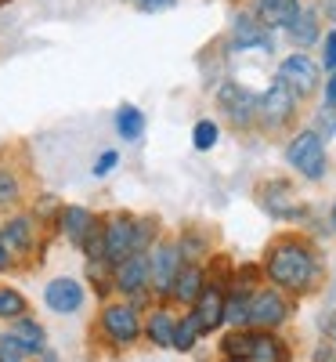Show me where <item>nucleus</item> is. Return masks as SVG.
I'll list each match as a JSON object with an SVG mask.
<instances>
[{"label": "nucleus", "mask_w": 336, "mask_h": 362, "mask_svg": "<svg viewBox=\"0 0 336 362\" xmlns=\"http://www.w3.org/2000/svg\"><path fill=\"white\" fill-rule=\"evenodd\" d=\"M40 355H44V362H58V355H51V351H47V348H44V351H40Z\"/></svg>", "instance_id": "obj_36"}, {"label": "nucleus", "mask_w": 336, "mask_h": 362, "mask_svg": "<svg viewBox=\"0 0 336 362\" xmlns=\"http://www.w3.org/2000/svg\"><path fill=\"white\" fill-rule=\"evenodd\" d=\"M4 268H11V250L4 243V235H0V272H4Z\"/></svg>", "instance_id": "obj_33"}, {"label": "nucleus", "mask_w": 336, "mask_h": 362, "mask_svg": "<svg viewBox=\"0 0 336 362\" xmlns=\"http://www.w3.org/2000/svg\"><path fill=\"white\" fill-rule=\"evenodd\" d=\"M232 44L239 51H271V33L260 22H253L250 15H239L235 29H232Z\"/></svg>", "instance_id": "obj_14"}, {"label": "nucleus", "mask_w": 336, "mask_h": 362, "mask_svg": "<svg viewBox=\"0 0 336 362\" xmlns=\"http://www.w3.org/2000/svg\"><path fill=\"white\" fill-rule=\"evenodd\" d=\"M289 315V305H286V297L279 290H260V293H250V326L257 329H271L275 326H282Z\"/></svg>", "instance_id": "obj_6"}, {"label": "nucleus", "mask_w": 336, "mask_h": 362, "mask_svg": "<svg viewBox=\"0 0 336 362\" xmlns=\"http://www.w3.org/2000/svg\"><path fill=\"white\" fill-rule=\"evenodd\" d=\"M192 141H196V148H213L217 145V124L213 119H199L192 131Z\"/></svg>", "instance_id": "obj_26"}, {"label": "nucleus", "mask_w": 336, "mask_h": 362, "mask_svg": "<svg viewBox=\"0 0 336 362\" xmlns=\"http://www.w3.org/2000/svg\"><path fill=\"white\" fill-rule=\"evenodd\" d=\"M332 348H336V334H332Z\"/></svg>", "instance_id": "obj_39"}, {"label": "nucleus", "mask_w": 336, "mask_h": 362, "mask_svg": "<svg viewBox=\"0 0 336 362\" xmlns=\"http://www.w3.org/2000/svg\"><path fill=\"white\" fill-rule=\"evenodd\" d=\"M224 322H232V326H250V293L235 290V293L224 297Z\"/></svg>", "instance_id": "obj_23"}, {"label": "nucleus", "mask_w": 336, "mask_h": 362, "mask_svg": "<svg viewBox=\"0 0 336 362\" xmlns=\"http://www.w3.org/2000/svg\"><path fill=\"white\" fill-rule=\"evenodd\" d=\"M116 131H119V138L138 141L141 131H145V116H141V109H134V105H124V109H119V112H116Z\"/></svg>", "instance_id": "obj_22"}, {"label": "nucleus", "mask_w": 336, "mask_h": 362, "mask_svg": "<svg viewBox=\"0 0 336 362\" xmlns=\"http://www.w3.org/2000/svg\"><path fill=\"white\" fill-rule=\"evenodd\" d=\"M279 83H286L296 98L315 95V87H318V62H311L308 54H289L286 62L279 66Z\"/></svg>", "instance_id": "obj_7"}, {"label": "nucleus", "mask_w": 336, "mask_h": 362, "mask_svg": "<svg viewBox=\"0 0 336 362\" xmlns=\"http://www.w3.org/2000/svg\"><path fill=\"white\" fill-rule=\"evenodd\" d=\"M199 337H203V329H199L196 315H185V319L177 322V329H174V348L177 351H192Z\"/></svg>", "instance_id": "obj_24"}, {"label": "nucleus", "mask_w": 336, "mask_h": 362, "mask_svg": "<svg viewBox=\"0 0 336 362\" xmlns=\"http://www.w3.org/2000/svg\"><path fill=\"white\" fill-rule=\"evenodd\" d=\"M217 98H221V109L228 112V119L235 127H250L253 119H257V95L246 87H239V83H221L217 90Z\"/></svg>", "instance_id": "obj_10"}, {"label": "nucleus", "mask_w": 336, "mask_h": 362, "mask_svg": "<svg viewBox=\"0 0 336 362\" xmlns=\"http://www.w3.org/2000/svg\"><path fill=\"white\" fill-rule=\"evenodd\" d=\"M325 69H336V33L325 37Z\"/></svg>", "instance_id": "obj_31"}, {"label": "nucleus", "mask_w": 336, "mask_h": 362, "mask_svg": "<svg viewBox=\"0 0 336 362\" xmlns=\"http://www.w3.org/2000/svg\"><path fill=\"white\" fill-rule=\"evenodd\" d=\"M325 11H329V15L336 18V0H325Z\"/></svg>", "instance_id": "obj_35"}, {"label": "nucleus", "mask_w": 336, "mask_h": 362, "mask_svg": "<svg viewBox=\"0 0 336 362\" xmlns=\"http://www.w3.org/2000/svg\"><path fill=\"white\" fill-rule=\"evenodd\" d=\"M148 341L152 344H160V348H174V329H177V322H174V315L170 312H152V319H148Z\"/></svg>", "instance_id": "obj_21"}, {"label": "nucleus", "mask_w": 336, "mask_h": 362, "mask_svg": "<svg viewBox=\"0 0 336 362\" xmlns=\"http://www.w3.org/2000/svg\"><path fill=\"white\" fill-rule=\"evenodd\" d=\"M286 160H289V167H296L304 177L318 181V177L325 174V141H322V134H318V131H300V134L289 141V148H286Z\"/></svg>", "instance_id": "obj_3"}, {"label": "nucleus", "mask_w": 336, "mask_h": 362, "mask_svg": "<svg viewBox=\"0 0 336 362\" xmlns=\"http://www.w3.org/2000/svg\"><path fill=\"white\" fill-rule=\"evenodd\" d=\"M318 276L315 250L304 239H279L268 254V279L282 290H308Z\"/></svg>", "instance_id": "obj_1"}, {"label": "nucleus", "mask_w": 336, "mask_h": 362, "mask_svg": "<svg viewBox=\"0 0 336 362\" xmlns=\"http://www.w3.org/2000/svg\"><path fill=\"white\" fill-rule=\"evenodd\" d=\"M0 235H4V243H8V250H11V254H29V250L37 247L33 221H29V218H11Z\"/></svg>", "instance_id": "obj_19"}, {"label": "nucleus", "mask_w": 336, "mask_h": 362, "mask_svg": "<svg viewBox=\"0 0 336 362\" xmlns=\"http://www.w3.org/2000/svg\"><path fill=\"white\" fill-rule=\"evenodd\" d=\"M329 218H332V228H336V203H332V214Z\"/></svg>", "instance_id": "obj_37"}, {"label": "nucleus", "mask_w": 336, "mask_h": 362, "mask_svg": "<svg viewBox=\"0 0 336 362\" xmlns=\"http://www.w3.org/2000/svg\"><path fill=\"white\" fill-rule=\"evenodd\" d=\"M44 300H47V308H51V312H58V315H73V312L83 308V286H80L76 279H69V276H58V279L47 283Z\"/></svg>", "instance_id": "obj_12"}, {"label": "nucleus", "mask_w": 336, "mask_h": 362, "mask_svg": "<svg viewBox=\"0 0 336 362\" xmlns=\"http://www.w3.org/2000/svg\"><path fill=\"white\" fill-rule=\"evenodd\" d=\"M293 109H296V95H293L286 83H279V80H275L264 95L257 98V116L264 119L268 127H282L286 119L293 116Z\"/></svg>", "instance_id": "obj_8"}, {"label": "nucleus", "mask_w": 336, "mask_h": 362, "mask_svg": "<svg viewBox=\"0 0 336 362\" xmlns=\"http://www.w3.org/2000/svg\"><path fill=\"white\" fill-rule=\"evenodd\" d=\"M15 199H18V181H15L11 170L0 167V210H8Z\"/></svg>", "instance_id": "obj_27"}, {"label": "nucleus", "mask_w": 336, "mask_h": 362, "mask_svg": "<svg viewBox=\"0 0 336 362\" xmlns=\"http://www.w3.org/2000/svg\"><path fill=\"white\" fill-rule=\"evenodd\" d=\"M11 337L22 344V351L25 355H40L44 351V326L37 322V319H29V315H22V319H15V329H11Z\"/></svg>", "instance_id": "obj_20"}, {"label": "nucleus", "mask_w": 336, "mask_h": 362, "mask_svg": "<svg viewBox=\"0 0 336 362\" xmlns=\"http://www.w3.org/2000/svg\"><path fill=\"white\" fill-rule=\"evenodd\" d=\"M116 163H119V156H116V153H102V156H98V163H95V174H98V177H105Z\"/></svg>", "instance_id": "obj_29"}, {"label": "nucleus", "mask_w": 336, "mask_h": 362, "mask_svg": "<svg viewBox=\"0 0 336 362\" xmlns=\"http://www.w3.org/2000/svg\"><path fill=\"white\" fill-rule=\"evenodd\" d=\"M62 232L73 239L76 247H83L87 239L98 232L95 214H90V210H83V206H66V210H62Z\"/></svg>", "instance_id": "obj_15"}, {"label": "nucleus", "mask_w": 336, "mask_h": 362, "mask_svg": "<svg viewBox=\"0 0 336 362\" xmlns=\"http://www.w3.org/2000/svg\"><path fill=\"white\" fill-rule=\"evenodd\" d=\"M134 8H141V11H163V8H170L174 0H131Z\"/></svg>", "instance_id": "obj_30"}, {"label": "nucleus", "mask_w": 336, "mask_h": 362, "mask_svg": "<svg viewBox=\"0 0 336 362\" xmlns=\"http://www.w3.org/2000/svg\"><path fill=\"white\" fill-rule=\"evenodd\" d=\"M203 286H206L203 268H199V264H181V272H177V279H174V290H170V293L181 300V305H196L199 293H203Z\"/></svg>", "instance_id": "obj_16"}, {"label": "nucleus", "mask_w": 336, "mask_h": 362, "mask_svg": "<svg viewBox=\"0 0 336 362\" xmlns=\"http://www.w3.org/2000/svg\"><path fill=\"white\" fill-rule=\"evenodd\" d=\"M286 33H289V40H293L296 47H311V44L318 40V33H322L318 15H315L311 8H300V11L286 22Z\"/></svg>", "instance_id": "obj_17"}, {"label": "nucleus", "mask_w": 336, "mask_h": 362, "mask_svg": "<svg viewBox=\"0 0 336 362\" xmlns=\"http://www.w3.org/2000/svg\"><path fill=\"white\" fill-rule=\"evenodd\" d=\"M192 315H196V322H199L203 334L217 329V326L224 322V293H221V286L206 283V286H203V293H199V300L192 305Z\"/></svg>", "instance_id": "obj_13"}, {"label": "nucleus", "mask_w": 336, "mask_h": 362, "mask_svg": "<svg viewBox=\"0 0 336 362\" xmlns=\"http://www.w3.org/2000/svg\"><path fill=\"white\" fill-rule=\"evenodd\" d=\"M224 362H239V358H224Z\"/></svg>", "instance_id": "obj_38"}, {"label": "nucleus", "mask_w": 336, "mask_h": 362, "mask_svg": "<svg viewBox=\"0 0 336 362\" xmlns=\"http://www.w3.org/2000/svg\"><path fill=\"white\" fill-rule=\"evenodd\" d=\"M224 358H239V362H289L282 341L268 334V329H257V334H228L221 344Z\"/></svg>", "instance_id": "obj_2"}, {"label": "nucleus", "mask_w": 336, "mask_h": 362, "mask_svg": "<svg viewBox=\"0 0 336 362\" xmlns=\"http://www.w3.org/2000/svg\"><path fill=\"white\" fill-rule=\"evenodd\" d=\"M325 102H329V109H336V73L325 80Z\"/></svg>", "instance_id": "obj_32"}, {"label": "nucleus", "mask_w": 336, "mask_h": 362, "mask_svg": "<svg viewBox=\"0 0 336 362\" xmlns=\"http://www.w3.org/2000/svg\"><path fill=\"white\" fill-rule=\"evenodd\" d=\"M315 362H336V355H332V344H322V348L315 351Z\"/></svg>", "instance_id": "obj_34"}, {"label": "nucleus", "mask_w": 336, "mask_h": 362, "mask_svg": "<svg viewBox=\"0 0 336 362\" xmlns=\"http://www.w3.org/2000/svg\"><path fill=\"white\" fill-rule=\"evenodd\" d=\"M296 11H300V0H257V22L264 29L286 25Z\"/></svg>", "instance_id": "obj_18"}, {"label": "nucleus", "mask_w": 336, "mask_h": 362, "mask_svg": "<svg viewBox=\"0 0 336 362\" xmlns=\"http://www.w3.org/2000/svg\"><path fill=\"white\" fill-rule=\"evenodd\" d=\"M102 329L109 334V341H116L119 348H127V344H134L138 334H141V319H138V312H134L131 305H105V312H102Z\"/></svg>", "instance_id": "obj_9"}, {"label": "nucleus", "mask_w": 336, "mask_h": 362, "mask_svg": "<svg viewBox=\"0 0 336 362\" xmlns=\"http://www.w3.org/2000/svg\"><path fill=\"white\" fill-rule=\"evenodd\" d=\"M112 283H116L119 293H127V297L141 293L148 286V254H131L119 264H112Z\"/></svg>", "instance_id": "obj_11"}, {"label": "nucleus", "mask_w": 336, "mask_h": 362, "mask_svg": "<svg viewBox=\"0 0 336 362\" xmlns=\"http://www.w3.org/2000/svg\"><path fill=\"white\" fill-rule=\"evenodd\" d=\"M29 308H25V297L18 290H8L0 286V319H22Z\"/></svg>", "instance_id": "obj_25"}, {"label": "nucleus", "mask_w": 336, "mask_h": 362, "mask_svg": "<svg viewBox=\"0 0 336 362\" xmlns=\"http://www.w3.org/2000/svg\"><path fill=\"white\" fill-rule=\"evenodd\" d=\"M134 232H138V221L131 214H116L109 225H102V243H105V264L109 268L134 254Z\"/></svg>", "instance_id": "obj_5"}, {"label": "nucleus", "mask_w": 336, "mask_h": 362, "mask_svg": "<svg viewBox=\"0 0 336 362\" xmlns=\"http://www.w3.org/2000/svg\"><path fill=\"white\" fill-rule=\"evenodd\" d=\"M177 272H181V250L177 243H156L148 250V283L156 293H170L174 290V279H177Z\"/></svg>", "instance_id": "obj_4"}, {"label": "nucleus", "mask_w": 336, "mask_h": 362, "mask_svg": "<svg viewBox=\"0 0 336 362\" xmlns=\"http://www.w3.org/2000/svg\"><path fill=\"white\" fill-rule=\"evenodd\" d=\"M0 362H29V355L22 351V344H18L11 334L0 337Z\"/></svg>", "instance_id": "obj_28"}]
</instances>
